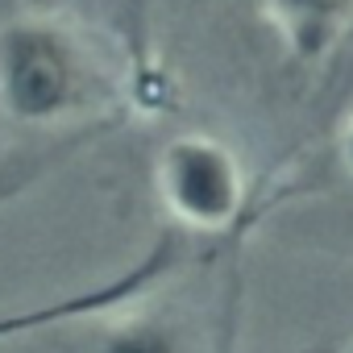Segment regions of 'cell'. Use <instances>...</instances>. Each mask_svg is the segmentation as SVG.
Wrapping results in <instances>:
<instances>
[{"label":"cell","mask_w":353,"mask_h":353,"mask_svg":"<svg viewBox=\"0 0 353 353\" xmlns=\"http://www.w3.org/2000/svg\"><path fill=\"white\" fill-rule=\"evenodd\" d=\"M88 353H188L183 336L162 320H129L104 332Z\"/></svg>","instance_id":"obj_5"},{"label":"cell","mask_w":353,"mask_h":353,"mask_svg":"<svg viewBox=\"0 0 353 353\" xmlns=\"http://www.w3.org/2000/svg\"><path fill=\"white\" fill-rule=\"evenodd\" d=\"M158 196L179 225L216 233L245 208V170L225 141L208 133H179L158 154Z\"/></svg>","instance_id":"obj_2"},{"label":"cell","mask_w":353,"mask_h":353,"mask_svg":"<svg viewBox=\"0 0 353 353\" xmlns=\"http://www.w3.org/2000/svg\"><path fill=\"white\" fill-rule=\"evenodd\" d=\"M341 158H345V166L353 170V117L345 121V133H341Z\"/></svg>","instance_id":"obj_6"},{"label":"cell","mask_w":353,"mask_h":353,"mask_svg":"<svg viewBox=\"0 0 353 353\" xmlns=\"http://www.w3.org/2000/svg\"><path fill=\"white\" fill-rule=\"evenodd\" d=\"M262 9L299 63L328 59L353 26V0H262Z\"/></svg>","instance_id":"obj_4"},{"label":"cell","mask_w":353,"mask_h":353,"mask_svg":"<svg viewBox=\"0 0 353 353\" xmlns=\"http://www.w3.org/2000/svg\"><path fill=\"white\" fill-rule=\"evenodd\" d=\"M174 262V250L170 241L154 245L141 262H133L121 279L112 283H100V287H88V291H75V295H63V299H50V303H38V307H26V312H5L0 316V341H13V336H26V332H38V328H54V324H67V320H83V316H96L121 299H133L141 295L150 283H158Z\"/></svg>","instance_id":"obj_3"},{"label":"cell","mask_w":353,"mask_h":353,"mask_svg":"<svg viewBox=\"0 0 353 353\" xmlns=\"http://www.w3.org/2000/svg\"><path fill=\"white\" fill-rule=\"evenodd\" d=\"M341 353H353V341H349V345H345V349H341Z\"/></svg>","instance_id":"obj_7"},{"label":"cell","mask_w":353,"mask_h":353,"mask_svg":"<svg viewBox=\"0 0 353 353\" xmlns=\"http://www.w3.org/2000/svg\"><path fill=\"white\" fill-rule=\"evenodd\" d=\"M96 92L83 42L50 17L0 26V112L13 125L46 129L75 117Z\"/></svg>","instance_id":"obj_1"}]
</instances>
